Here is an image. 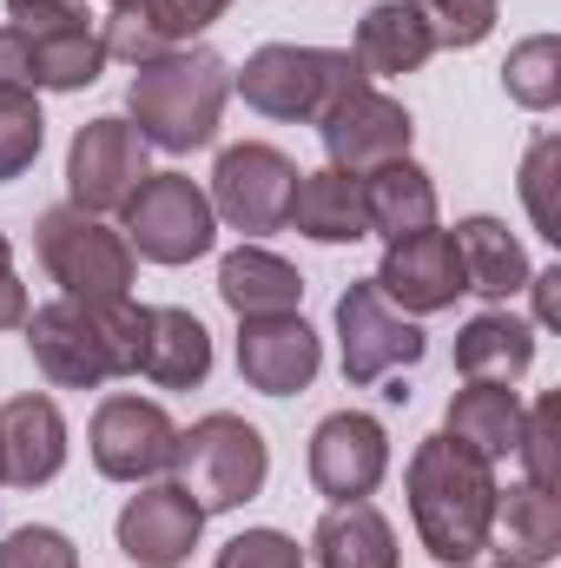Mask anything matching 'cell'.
<instances>
[{
  "label": "cell",
  "instance_id": "f35d334b",
  "mask_svg": "<svg viewBox=\"0 0 561 568\" xmlns=\"http://www.w3.org/2000/svg\"><path fill=\"white\" fill-rule=\"evenodd\" d=\"M13 272V245H7V232H0V278Z\"/></svg>",
  "mask_w": 561,
  "mask_h": 568
},
{
  "label": "cell",
  "instance_id": "d6986e66",
  "mask_svg": "<svg viewBox=\"0 0 561 568\" xmlns=\"http://www.w3.org/2000/svg\"><path fill=\"white\" fill-rule=\"evenodd\" d=\"M284 225H297V232L317 239V245H357V239H370L364 185H357L350 172H337V165H324V172H297V192H290Z\"/></svg>",
  "mask_w": 561,
  "mask_h": 568
},
{
  "label": "cell",
  "instance_id": "7c38bea8",
  "mask_svg": "<svg viewBox=\"0 0 561 568\" xmlns=\"http://www.w3.org/2000/svg\"><path fill=\"white\" fill-rule=\"evenodd\" d=\"M317 133H324V152H330L337 172L364 179V172H377V165H390V159H410L417 120L404 113V100H390V93H377V87H357L344 106H330V113L317 120Z\"/></svg>",
  "mask_w": 561,
  "mask_h": 568
},
{
  "label": "cell",
  "instance_id": "ffe728a7",
  "mask_svg": "<svg viewBox=\"0 0 561 568\" xmlns=\"http://www.w3.org/2000/svg\"><path fill=\"white\" fill-rule=\"evenodd\" d=\"M40 87L27 80V47L13 27H0V179H20L33 159H40V140H47V120H40Z\"/></svg>",
  "mask_w": 561,
  "mask_h": 568
},
{
  "label": "cell",
  "instance_id": "cb8c5ba5",
  "mask_svg": "<svg viewBox=\"0 0 561 568\" xmlns=\"http://www.w3.org/2000/svg\"><path fill=\"white\" fill-rule=\"evenodd\" d=\"M357 185H364V219H370V232H384L390 245L436 225V185H429V172H422L417 159H390V165L364 172Z\"/></svg>",
  "mask_w": 561,
  "mask_h": 568
},
{
  "label": "cell",
  "instance_id": "8992f818",
  "mask_svg": "<svg viewBox=\"0 0 561 568\" xmlns=\"http://www.w3.org/2000/svg\"><path fill=\"white\" fill-rule=\"evenodd\" d=\"M126 245L152 265H192L218 245V212L205 185L185 172H145V185L126 199Z\"/></svg>",
  "mask_w": 561,
  "mask_h": 568
},
{
  "label": "cell",
  "instance_id": "83f0119b",
  "mask_svg": "<svg viewBox=\"0 0 561 568\" xmlns=\"http://www.w3.org/2000/svg\"><path fill=\"white\" fill-rule=\"evenodd\" d=\"M496 523H502V562L549 568L561 556V503L549 489L522 483V489L496 496Z\"/></svg>",
  "mask_w": 561,
  "mask_h": 568
},
{
  "label": "cell",
  "instance_id": "52a82bcc",
  "mask_svg": "<svg viewBox=\"0 0 561 568\" xmlns=\"http://www.w3.org/2000/svg\"><path fill=\"white\" fill-rule=\"evenodd\" d=\"M337 337H344V377H350L357 390H370V384H384V377L422 364V351H429V337L417 331V317H404L370 278L350 284V291L337 297Z\"/></svg>",
  "mask_w": 561,
  "mask_h": 568
},
{
  "label": "cell",
  "instance_id": "484cf974",
  "mask_svg": "<svg viewBox=\"0 0 561 568\" xmlns=\"http://www.w3.org/2000/svg\"><path fill=\"white\" fill-rule=\"evenodd\" d=\"M522 397L509 390V384H462L456 397H449V436L462 443V449H476L482 463H502L516 443H522Z\"/></svg>",
  "mask_w": 561,
  "mask_h": 568
},
{
  "label": "cell",
  "instance_id": "f1b7e54d",
  "mask_svg": "<svg viewBox=\"0 0 561 568\" xmlns=\"http://www.w3.org/2000/svg\"><path fill=\"white\" fill-rule=\"evenodd\" d=\"M502 93L529 113H549L561 100V40L555 33H529L509 60H502Z\"/></svg>",
  "mask_w": 561,
  "mask_h": 568
},
{
  "label": "cell",
  "instance_id": "44dd1931",
  "mask_svg": "<svg viewBox=\"0 0 561 568\" xmlns=\"http://www.w3.org/2000/svg\"><path fill=\"white\" fill-rule=\"evenodd\" d=\"M456 258H462V291H476V297H516L522 284H529V252H522V239L502 225V219H462L456 225Z\"/></svg>",
  "mask_w": 561,
  "mask_h": 568
},
{
  "label": "cell",
  "instance_id": "f546056e",
  "mask_svg": "<svg viewBox=\"0 0 561 568\" xmlns=\"http://www.w3.org/2000/svg\"><path fill=\"white\" fill-rule=\"evenodd\" d=\"M516 456H522L529 483L555 496V483H561V390H549V397L522 417V443H516Z\"/></svg>",
  "mask_w": 561,
  "mask_h": 568
},
{
  "label": "cell",
  "instance_id": "ba28073f",
  "mask_svg": "<svg viewBox=\"0 0 561 568\" xmlns=\"http://www.w3.org/2000/svg\"><path fill=\"white\" fill-rule=\"evenodd\" d=\"M290 192H297V165L284 159L278 145L265 140H245V145H225L218 165H212V212L245 232V239H265L278 232L284 212H290Z\"/></svg>",
  "mask_w": 561,
  "mask_h": 568
},
{
  "label": "cell",
  "instance_id": "e575fe53",
  "mask_svg": "<svg viewBox=\"0 0 561 568\" xmlns=\"http://www.w3.org/2000/svg\"><path fill=\"white\" fill-rule=\"evenodd\" d=\"M0 568H80V549L60 529L27 523V529H7L0 536Z\"/></svg>",
  "mask_w": 561,
  "mask_h": 568
},
{
  "label": "cell",
  "instance_id": "4316f807",
  "mask_svg": "<svg viewBox=\"0 0 561 568\" xmlns=\"http://www.w3.org/2000/svg\"><path fill=\"white\" fill-rule=\"evenodd\" d=\"M429 53H436V40H429V27H422V13L410 0H384V7H370V13L357 20V67H364L370 80L417 73Z\"/></svg>",
  "mask_w": 561,
  "mask_h": 568
},
{
  "label": "cell",
  "instance_id": "7a4b0ae2",
  "mask_svg": "<svg viewBox=\"0 0 561 568\" xmlns=\"http://www.w3.org/2000/svg\"><path fill=\"white\" fill-rule=\"evenodd\" d=\"M232 93V67L205 47H172L159 60H145L126 87V113L133 133L159 152H198L218 140V113Z\"/></svg>",
  "mask_w": 561,
  "mask_h": 568
},
{
  "label": "cell",
  "instance_id": "74e56055",
  "mask_svg": "<svg viewBox=\"0 0 561 568\" xmlns=\"http://www.w3.org/2000/svg\"><path fill=\"white\" fill-rule=\"evenodd\" d=\"M106 7H113V13H133V20H140V13L152 7V0H106Z\"/></svg>",
  "mask_w": 561,
  "mask_h": 568
},
{
  "label": "cell",
  "instance_id": "3957f363",
  "mask_svg": "<svg viewBox=\"0 0 561 568\" xmlns=\"http://www.w3.org/2000/svg\"><path fill=\"white\" fill-rule=\"evenodd\" d=\"M357 87H370V73L357 67V53L344 47H258L238 73V93L252 113L265 120H297V126H317L330 106H344Z\"/></svg>",
  "mask_w": 561,
  "mask_h": 568
},
{
  "label": "cell",
  "instance_id": "30bf717a",
  "mask_svg": "<svg viewBox=\"0 0 561 568\" xmlns=\"http://www.w3.org/2000/svg\"><path fill=\"white\" fill-rule=\"evenodd\" d=\"M145 185V140L133 133V120H93L80 126L67 145V192L73 212H126V199Z\"/></svg>",
  "mask_w": 561,
  "mask_h": 568
},
{
  "label": "cell",
  "instance_id": "603a6c76",
  "mask_svg": "<svg viewBox=\"0 0 561 568\" xmlns=\"http://www.w3.org/2000/svg\"><path fill=\"white\" fill-rule=\"evenodd\" d=\"M310 556H317V568H397V529L370 496L330 503V516L310 536Z\"/></svg>",
  "mask_w": 561,
  "mask_h": 568
},
{
  "label": "cell",
  "instance_id": "5b68a950",
  "mask_svg": "<svg viewBox=\"0 0 561 568\" xmlns=\"http://www.w3.org/2000/svg\"><path fill=\"white\" fill-rule=\"evenodd\" d=\"M47 278L60 284L67 297H133V245L126 232H113L93 212L53 205L33 232Z\"/></svg>",
  "mask_w": 561,
  "mask_h": 568
},
{
  "label": "cell",
  "instance_id": "ac0fdd59",
  "mask_svg": "<svg viewBox=\"0 0 561 568\" xmlns=\"http://www.w3.org/2000/svg\"><path fill=\"white\" fill-rule=\"evenodd\" d=\"M140 377L159 390H192L212 377V331L178 311V304H152L145 311V344H140Z\"/></svg>",
  "mask_w": 561,
  "mask_h": 568
},
{
  "label": "cell",
  "instance_id": "60d3db41",
  "mask_svg": "<svg viewBox=\"0 0 561 568\" xmlns=\"http://www.w3.org/2000/svg\"><path fill=\"white\" fill-rule=\"evenodd\" d=\"M0 483H7V476H0Z\"/></svg>",
  "mask_w": 561,
  "mask_h": 568
},
{
  "label": "cell",
  "instance_id": "836d02e7",
  "mask_svg": "<svg viewBox=\"0 0 561 568\" xmlns=\"http://www.w3.org/2000/svg\"><path fill=\"white\" fill-rule=\"evenodd\" d=\"M225 7H232V0H152L140 13V27L159 47H185L192 33H205L212 20H225ZM126 20H133V13H126Z\"/></svg>",
  "mask_w": 561,
  "mask_h": 568
},
{
  "label": "cell",
  "instance_id": "e0dca14e",
  "mask_svg": "<svg viewBox=\"0 0 561 568\" xmlns=\"http://www.w3.org/2000/svg\"><path fill=\"white\" fill-rule=\"evenodd\" d=\"M67 469V417L53 397H13L0 404V476L13 489H40Z\"/></svg>",
  "mask_w": 561,
  "mask_h": 568
},
{
  "label": "cell",
  "instance_id": "8d00e7d4",
  "mask_svg": "<svg viewBox=\"0 0 561 568\" xmlns=\"http://www.w3.org/2000/svg\"><path fill=\"white\" fill-rule=\"evenodd\" d=\"M522 291H536V324H561V272H529Z\"/></svg>",
  "mask_w": 561,
  "mask_h": 568
},
{
  "label": "cell",
  "instance_id": "4dcf8cb0",
  "mask_svg": "<svg viewBox=\"0 0 561 568\" xmlns=\"http://www.w3.org/2000/svg\"><path fill=\"white\" fill-rule=\"evenodd\" d=\"M7 27L27 40H60V33H100L106 20L93 0H7Z\"/></svg>",
  "mask_w": 561,
  "mask_h": 568
},
{
  "label": "cell",
  "instance_id": "4fadbf2b",
  "mask_svg": "<svg viewBox=\"0 0 561 568\" xmlns=\"http://www.w3.org/2000/svg\"><path fill=\"white\" fill-rule=\"evenodd\" d=\"M390 469V436L364 410H337L310 436V483L330 503H364Z\"/></svg>",
  "mask_w": 561,
  "mask_h": 568
},
{
  "label": "cell",
  "instance_id": "6da1fadb",
  "mask_svg": "<svg viewBox=\"0 0 561 568\" xmlns=\"http://www.w3.org/2000/svg\"><path fill=\"white\" fill-rule=\"evenodd\" d=\"M496 463L462 449L449 429L422 436L410 456V516H417L422 549L442 568H469L496 542Z\"/></svg>",
  "mask_w": 561,
  "mask_h": 568
},
{
  "label": "cell",
  "instance_id": "2e32d148",
  "mask_svg": "<svg viewBox=\"0 0 561 568\" xmlns=\"http://www.w3.org/2000/svg\"><path fill=\"white\" fill-rule=\"evenodd\" d=\"M198 529H205V509L178 483H145L120 509V549L140 568H178L198 549Z\"/></svg>",
  "mask_w": 561,
  "mask_h": 568
},
{
  "label": "cell",
  "instance_id": "9c48e42d",
  "mask_svg": "<svg viewBox=\"0 0 561 568\" xmlns=\"http://www.w3.org/2000/svg\"><path fill=\"white\" fill-rule=\"evenodd\" d=\"M20 331H27V351H33L40 377L60 384V390H100V384L120 377V364L106 351V331L93 324V311L80 297H53V304L27 311Z\"/></svg>",
  "mask_w": 561,
  "mask_h": 568
},
{
  "label": "cell",
  "instance_id": "7402d4cb",
  "mask_svg": "<svg viewBox=\"0 0 561 568\" xmlns=\"http://www.w3.org/2000/svg\"><path fill=\"white\" fill-rule=\"evenodd\" d=\"M536 364V331L509 311H482L456 331V371L462 384H516Z\"/></svg>",
  "mask_w": 561,
  "mask_h": 568
},
{
  "label": "cell",
  "instance_id": "d6a6232c",
  "mask_svg": "<svg viewBox=\"0 0 561 568\" xmlns=\"http://www.w3.org/2000/svg\"><path fill=\"white\" fill-rule=\"evenodd\" d=\"M555 165H561V140H555V133H542V140L529 145V159H522V205H529V219H536V232H542L549 245H561Z\"/></svg>",
  "mask_w": 561,
  "mask_h": 568
},
{
  "label": "cell",
  "instance_id": "1f68e13d",
  "mask_svg": "<svg viewBox=\"0 0 561 568\" xmlns=\"http://www.w3.org/2000/svg\"><path fill=\"white\" fill-rule=\"evenodd\" d=\"M436 47H482L496 33V0H410Z\"/></svg>",
  "mask_w": 561,
  "mask_h": 568
},
{
  "label": "cell",
  "instance_id": "277c9868",
  "mask_svg": "<svg viewBox=\"0 0 561 568\" xmlns=\"http://www.w3.org/2000/svg\"><path fill=\"white\" fill-rule=\"evenodd\" d=\"M172 469H178V489H185L205 516H218V509H238V503H252V496L265 489L272 449H265V436L245 424V417L212 410V417H198L192 429H178Z\"/></svg>",
  "mask_w": 561,
  "mask_h": 568
},
{
  "label": "cell",
  "instance_id": "9a60e30c",
  "mask_svg": "<svg viewBox=\"0 0 561 568\" xmlns=\"http://www.w3.org/2000/svg\"><path fill=\"white\" fill-rule=\"evenodd\" d=\"M377 291L390 297V304H404V317H429V311H449L456 297H462V258H456V245H449V232H410V239H397L390 252H384V265H377Z\"/></svg>",
  "mask_w": 561,
  "mask_h": 568
},
{
  "label": "cell",
  "instance_id": "ab89813d",
  "mask_svg": "<svg viewBox=\"0 0 561 568\" xmlns=\"http://www.w3.org/2000/svg\"><path fill=\"white\" fill-rule=\"evenodd\" d=\"M489 568H516V562H489Z\"/></svg>",
  "mask_w": 561,
  "mask_h": 568
},
{
  "label": "cell",
  "instance_id": "5bb4252c",
  "mask_svg": "<svg viewBox=\"0 0 561 568\" xmlns=\"http://www.w3.org/2000/svg\"><path fill=\"white\" fill-rule=\"evenodd\" d=\"M245 331H238V377L252 384V390H265V397H297L310 377H317V364H324V344H317V331L297 317V311H284V317H238Z\"/></svg>",
  "mask_w": 561,
  "mask_h": 568
},
{
  "label": "cell",
  "instance_id": "d4e9b609",
  "mask_svg": "<svg viewBox=\"0 0 561 568\" xmlns=\"http://www.w3.org/2000/svg\"><path fill=\"white\" fill-rule=\"evenodd\" d=\"M218 297H225L238 317H284V311L304 304V278H297V265H284L278 252L238 245V252L218 265Z\"/></svg>",
  "mask_w": 561,
  "mask_h": 568
},
{
  "label": "cell",
  "instance_id": "8fae6325",
  "mask_svg": "<svg viewBox=\"0 0 561 568\" xmlns=\"http://www.w3.org/2000/svg\"><path fill=\"white\" fill-rule=\"evenodd\" d=\"M86 449H93V469L100 476H113V483H152V476L172 469L178 424L159 404H145V397H106L93 410Z\"/></svg>",
  "mask_w": 561,
  "mask_h": 568
},
{
  "label": "cell",
  "instance_id": "d590c367",
  "mask_svg": "<svg viewBox=\"0 0 561 568\" xmlns=\"http://www.w3.org/2000/svg\"><path fill=\"white\" fill-rule=\"evenodd\" d=\"M212 568H304V549L284 536V529H245L218 549Z\"/></svg>",
  "mask_w": 561,
  "mask_h": 568
}]
</instances>
